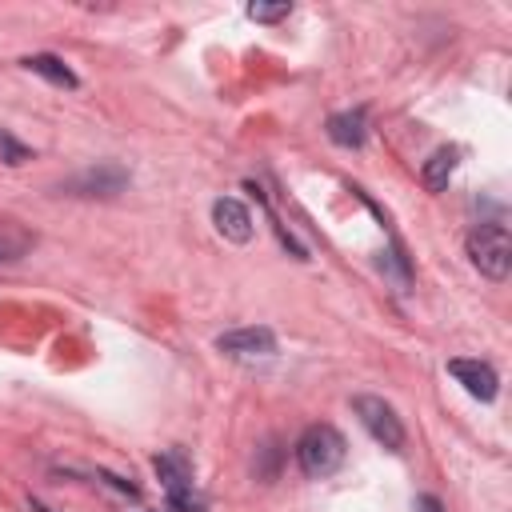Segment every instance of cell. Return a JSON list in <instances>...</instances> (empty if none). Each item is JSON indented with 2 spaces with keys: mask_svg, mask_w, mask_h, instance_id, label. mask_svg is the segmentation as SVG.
I'll use <instances>...</instances> for the list:
<instances>
[{
  "mask_svg": "<svg viewBox=\"0 0 512 512\" xmlns=\"http://www.w3.org/2000/svg\"><path fill=\"white\" fill-rule=\"evenodd\" d=\"M416 512H444V504L432 492H424V496H416Z\"/></svg>",
  "mask_w": 512,
  "mask_h": 512,
  "instance_id": "2e32d148",
  "label": "cell"
},
{
  "mask_svg": "<svg viewBox=\"0 0 512 512\" xmlns=\"http://www.w3.org/2000/svg\"><path fill=\"white\" fill-rule=\"evenodd\" d=\"M352 412L360 416V424L372 432L376 444H384L388 452H400L404 448V424H400V416H396V408L388 400H380V396H356L352 400Z\"/></svg>",
  "mask_w": 512,
  "mask_h": 512,
  "instance_id": "3957f363",
  "label": "cell"
},
{
  "mask_svg": "<svg viewBox=\"0 0 512 512\" xmlns=\"http://www.w3.org/2000/svg\"><path fill=\"white\" fill-rule=\"evenodd\" d=\"M0 160H4V164H12V168H16V164H28V160H32V148H28V144H20L8 128H0Z\"/></svg>",
  "mask_w": 512,
  "mask_h": 512,
  "instance_id": "7c38bea8",
  "label": "cell"
},
{
  "mask_svg": "<svg viewBox=\"0 0 512 512\" xmlns=\"http://www.w3.org/2000/svg\"><path fill=\"white\" fill-rule=\"evenodd\" d=\"M344 452H348V444H344V436L332 424H312L296 440V460H300L304 476H312V480L332 476L344 464Z\"/></svg>",
  "mask_w": 512,
  "mask_h": 512,
  "instance_id": "6da1fadb",
  "label": "cell"
},
{
  "mask_svg": "<svg viewBox=\"0 0 512 512\" xmlns=\"http://www.w3.org/2000/svg\"><path fill=\"white\" fill-rule=\"evenodd\" d=\"M288 12H292L288 0H284V4H248V16L260 20V24H276V20H284Z\"/></svg>",
  "mask_w": 512,
  "mask_h": 512,
  "instance_id": "4fadbf2b",
  "label": "cell"
},
{
  "mask_svg": "<svg viewBox=\"0 0 512 512\" xmlns=\"http://www.w3.org/2000/svg\"><path fill=\"white\" fill-rule=\"evenodd\" d=\"M0 260H8V248H4V244H0Z\"/></svg>",
  "mask_w": 512,
  "mask_h": 512,
  "instance_id": "ac0fdd59",
  "label": "cell"
},
{
  "mask_svg": "<svg viewBox=\"0 0 512 512\" xmlns=\"http://www.w3.org/2000/svg\"><path fill=\"white\" fill-rule=\"evenodd\" d=\"M28 72H36V76H44V80H52V84H60V88H76L80 80H76V72L60 60V56H52V52H36V56H24L20 60Z\"/></svg>",
  "mask_w": 512,
  "mask_h": 512,
  "instance_id": "8fae6325",
  "label": "cell"
},
{
  "mask_svg": "<svg viewBox=\"0 0 512 512\" xmlns=\"http://www.w3.org/2000/svg\"><path fill=\"white\" fill-rule=\"evenodd\" d=\"M448 372L464 384V392L468 396H476V400H496V392H500V376H496V368L492 364H484V360H464V356H456V360H448Z\"/></svg>",
  "mask_w": 512,
  "mask_h": 512,
  "instance_id": "277c9868",
  "label": "cell"
},
{
  "mask_svg": "<svg viewBox=\"0 0 512 512\" xmlns=\"http://www.w3.org/2000/svg\"><path fill=\"white\" fill-rule=\"evenodd\" d=\"M216 348L228 356H268L276 352V336L272 328H232L216 336Z\"/></svg>",
  "mask_w": 512,
  "mask_h": 512,
  "instance_id": "8992f818",
  "label": "cell"
},
{
  "mask_svg": "<svg viewBox=\"0 0 512 512\" xmlns=\"http://www.w3.org/2000/svg\"><path fill=\"white\" fill-rule=\"evenodd\" d=\"M456 148H436L428 160H424V168H420V184L428 188V192H444L448 188V180H452V172H456Z\"/></svg>",
  "mask_w": 512,
  "mask_h": 512,
  "instance_id": "9c48e42d",
  "label": "cell"
},
{
  "mask_svg": "<svg viewBox=\"0 0 512 512\" xmlns=\"http://www.w3.org/2000/svg\"><path fill=\"white\" fill-rule=\"evenodd\" d=\"M212 224H216V232H220L224 240H232V244H248V240H252V216H248V208H244L240 200H232V196H220V200L212 204Z\"/></svg>",
  "mask_w": 512,
  "mask_h": 512,
  "instance_id": "5b68a950",
  "label": "cell"
},
{
  "mask_svg": "<svg viewBox=\"0 0 512 512\" xmlns=\"http://www.w3.org/2000/svg\"><path fill=\"white\" fill-rule=\"evenodd\" d=\"M152 468H156V476H160V484H164L168 492L192 488V464H188L184 452H160V456L152 460Z\"/></svg>",
  "mask_w": 512,
  "mask_h": 512,
  "instance_id": "30bf717a",
  "label": "cell"
},
{
  "mask_svg": "<svg viewBox=\"0 0 512 512\" xmlns=\"http://www.w3.org/2000/svg\"><path fill=\"white\" fill-rule=\"evenodd\" d=\"M328 136H332V144H340V148H360L364 136H368V116H364V108L328 116Z\"/></svg>",
  "mask_w": 512,
  "mask_h": 512,
  "instance_id": "ba28073f",
  "label": "cell"
},
{
  "mask_svg": "<svg viewBox=\"0 0 512 512\" xmlns=\"http://www.w3.org/2000/svg\"><path fill=\"white\" fill-rule=\"evenodd\" d=\"M100 480H108L112 488H120V492H128V496H136V484H132V480H124V476H112V472H100Z\"/></svg>",
  "mask_w": 512,
  "mask_h": 512,
  "instance_id": "9a60e30c",
  "label": "cell"
},
{
  "mask_svg": "<svg viewBox=\"0 0 512 512\" xmlns=\"http://www.w3.org/2000/svg\"><path fill=\"white\" fill-rule=\"evenodd\" d=\"M124 184H128V172L120 164H96V168L80 172L68 188L76 196H116V192H124Z\"/></svg>",
  "mask_w": 512,
  "mask_h": 512,
  "instance_id": "52a82bcc",
  "label": "cell"
},
{
  "mask_svg": "<svg viewBox=\"0 0 512 512\" xmlns=\"http://www.w3.org/2000/svg\"><path fill=\"white\" fill-rule=\"evenodd\" d=\"M32 512H52V508H44L40 500H32Z\"/></svg>",
  "mask_w": 512,
  "mask_h": 512,
  "instance_id": "e0dca14e",
  "label": "cell"
},
{
  "mask_svg": "<svg viewBox=\"0 0 512 512\" xmlns=\"http://www.w3.org/2000/svg\"><path fill=\"white\" fill-rule=\"evenodd\" d=\"M168 508H172V512H208V508H204V500H200L192 488L168 492Z\"/></svg>",
  "mask_w": 512,
  "mask_h": 512,
  "instance_id": "5bb4252c",
  "label": "cell"
},
{
  "mask_svg": "<svg viewBox=\"0 0 512 512\" xmlns=\"http://www.w3.org/2000/svg\"><path fill=\"white\" fill-rule=\"evenodd\" d=\"M468 260L488 276V280H504L512 268V240L504 224H480L468 232Z\"/></svg>",
  "mask_w": 512,
  "mask_h": 512,
  "instance_id": "7a4b0ae2",
  "label": "cell"
}]
</instances>
